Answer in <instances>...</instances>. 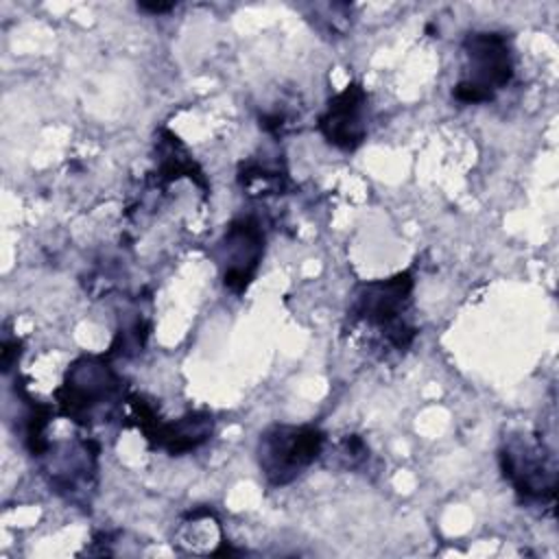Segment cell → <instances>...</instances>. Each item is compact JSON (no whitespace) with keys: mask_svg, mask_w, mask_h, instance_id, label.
Here are the masks:
<instances>
[{"mask_svg":"<svg viewBox=\"0 0 559 559\" xmlns=\"http://www.w3.org/2000/svg\"><path fill=\"white\" fill-rule=\"evenodd\" d=\"M328 435L317 424H273L255 443L260 476L271 489L301 478L323 454Z\"/></svg>","mask_w":559,"mask_h":559,"instance_id":"5","label":"cell"},{"mask_svg":"<svg viewBox=\"0 0 559 559\" xmlns=\"http://www.w3.org/2000/svg\"><path fill=\"white\" fill-rule=\"evenodd\" d=\"M502 478L526 507L552 509L557 496V456L539 432L515 430L498 448Z\"/></svg>","mask_w":559,"mask_h":559,"instance_id":"4","label":"cell"},{"mask_svg":"<svg viewBox=\"0 0 559 559\" xmlns=\"http://www.w3.org/2000/svg\"><path fill=\"white\" fill-rule=\"evenodd\" d=\"M127 397V380L114 367V356L107 352L74 358L61 384L52 391L57 415L79 428H92L120 417Z\"/></svg>","mask_w":559,"mask_h":559,"instance_id":"1","label":"cell"},{"mask_svg":"<svg viewBox=\"0 0 559 559\" xmlns=\"http://www.w3.org/2000/svg\"><path fill=\"white\" fill-rule=\"evenodd\" d=\"M127 404L131 415L124 426L138 428L151 450H162L168 456L190 454L214 435V415L210 411H188L177 419L164 421L157 408L140 393H129Z\"/></svg>","mask_w":559,"mask_h":559,"instance_id":"6","label":"cell"},{"mask_svg":"<svg viewBox=\"0 0 559 559\" xmlns=\"http://www.w3.org/2000/svg\"><path fill=\"white\" fill-rule=\"evenodd\" d=\"M463 66L452 98L461 105H487L515 76V52L502 31H469L461 39Z\"/></svg>","mask_w":559,"mask_h":559,"instance_id":"3","label":"cell"},{"mask_svg":"<svg viewBox=\"0 0 559 559\" xmlns=\"http://www.w3.org/2000/svg\"><path fill=\"white\" fill-rule=\"evenodd\" d=\"M413 290L415 277L411 269L389 277L358 282L347 304L349 328H365L376 334L384 347L406 352L419 332L411 319Z\"/></svg>","mask_w":559,"mask_h":559,"instance_id":"2","label":"cell"},{"mask_svg":"<svg viewBox=\"0 0 559 559\" xmlns=\"http://www.w3.org/2000/svg\"><path fill=\"white\" fill-rule=\"evenodd\" d=\"M22 354V341L4 338L2 341V373H9Z\"/></svg>","mask_w":559,"mask_h":559,"instance_id":"13","label":"cell"},{"mask_svg":"<svg viewBox=\"0 0 559 559\" xmlns=\"http://www.w3.org/2000/svg\"><path fill=\"white\" fill-rule=\"evenodd\" d=\"M341 459H343V465L349 467V469H356L360 467L362 463L369 461V448L367 443L362 441V437L358 435H347L343 441H341Z\"/></svg>","mask_w":559,"mask_h":559,"instance_id":"12","label":"cell"},{"mask_svg":"<svg viewBox=\"0 0 559 559\" xmlns=\"http://www.w3.org/2000/svg\"><path fill=\"white\" fill-rule=\"evenodd\" d=\"M175 7H177L175 2H138V9L148 11V13H168Z\"/></svg>","mask_w":559,"mask_h":559,"instance_id":"14","label":"cell"},{"mask_svg":"<svg viewBox=\"0 0 559 559\" xmlns=\"http://www.w3.org/2000/svg\"><path fill=\"white\" fill-rule=\"evenodd\" d=\"M100 443L94 439H79L74 443H50L44 474L55 493L72 504H90V493L98 483Z\"/></svg>","mask_w":559,"mask_h":559,"instance_id":"8","label":"cell"},{"mask_svg":"<svg viewBox=\"0 0 559 559\" xmlns=\"http://www.w3.org/2000/svg\"><path fill=\"white\" fill-rule=\"evenodd\" d=\"M321 138L343 151L354 153L369 133V92L360 81H349L336 92L317 118Z\"/></svg>","mask_w":559,"mask_h":559,"instance_id":"9","label":"cell"},{"mask_svg":"<svg viewBox=\"0 0 559 559\" xmlns=\"http://www.w3.org/2000/svg\"><path fill=\"white\" fill-rule=\"evenodd\" d=\"M188 177L194 186L203 190V194L210 192L207 179L203 168L197 164L188 146L168 129H159L155 138V168L148 175L151 188L166 190L173 181Z\"/></svg>","mask_w":559,"mask_h":559,"instance_id":"10","label":"cell"},{"mask_svg":"<svg viewBox=\"0 0 559 559\" xmlns=\"http://www.w3.org/2000/svg\"><path fill=\"white\" fill-rule=\"evenodd\" d=\"M238 186L249 197H271V194H284L290 188V175L284 155H255L238 166Z\"/></svg>","mask_w":559,"mask_h":559,"instance_id":"11","label":"cell"},{"mask_svg":"<svg viewBox=\"0 0 559 559\" xmlns=\"http://www.w3.org/2000/svg\"><path fill=\"white\" fill-rule=\"evenodd\" d=\"M266 249V229L255 214L234 216L212 249L223 286L242 297L255 280Z\"/></svg>","mask_w":559,"mask_h":559,"instance_id":"7","label":"cell"}]
</instances>
